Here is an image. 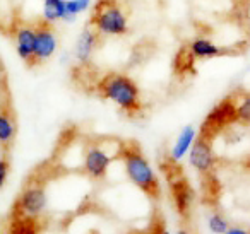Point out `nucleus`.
<instances>
[{"mask_svg":"<svg viewBox=\"0 0 250 234\" xmlns=\"http://www.w3.org/2000/svg\"><path fill=\"white\" fill-rule=\"evenodd\" d=\"M96 93L111 101L129 118H139L144 113L141 89L132 77L120 72H108L96 82Z\"/></svg>","mask_w":250,"mask_h":234,"instance_id":"1","label":"nucleus"},{"mask_svg":"<svg viewBox=\"0 0 250 234\" xmlns=\"http://www.w3.org/2000/svg\"><path fill=\"white\" fill-rule=\"evenodd\" d=\"M118 159L124 162L129 179L153 202L161 198V186L153 166L144 156L143 147L137 140H122Z\"/></svg>","mask_w":250,"mask_h":234,"instance_id":"2","label":"nucleus"},{"mask_svg":"<svg viewBox=\"0 0 250 234\" xmlns=\"http://www.w3.org/2000/svg\"><path fill=\"white\" fill-rule=\"evenodd\" d=\"M46 183H48V175H43L42 169L31 175V178L26 181L24 188L21 190L14 205H12L11 222H19V220L38 222L42 219L43 212L48 205Z\"/></svg>","mask_w":250,"mask_h":234,"instance_id":"3","label":"nucleus"},{"mask_svg":"<svg viewBox=\"0 0 250 234\" xmlns=\"http://www.w3.org/2000/svg\"><path fill=\"white\" fill-rule=\"evenodd\" d=\"M89 26L101 36H125L129 33V16L120 0H98L89 18Z\"/></svg>","mask_w":250,"mask_h":234,"instance_id":"4","label":"nucleus"},{"mask_svg":"<svg viewBox=\"0 0 250 234\" xmlns=\"http://www.w3.org/2000/svg\"><path fill=\"white\" fill-rule=\"evenodd\" d=\"M120 144L122 140L98 138V140H91L86 145L83 166L87 178L93 179V181H103L106 178L111 162L118 159Z\"/></svg>","mask_w":250,"mask_h":234,"instance_id":"5","label":"nucleus"},{"mask_svg":"<svg viewBox=\"0 0 250 234\" xmlns=\"http://www.w3.org/2000/svg\"><path fill=\"white\" fill-rule=\"evenodd\" d=\"M161 171L167 176L168 186H170L171 198H173L175 209L180 214V217H188L190 215L192 205H194V190L188 181V178L185 176L184 168L178 164V161L171 157H167L161 162Z\"/></svg>","mask_w":250,"mask_h":234,"instance_id":"6","label":"nucleus"},{"mask_svg":"<svg viewBox=\"0 0 250 234\" xmlns=\"http://www.w3.org/2000/svg\"><path fill=\"white\" fill-rule=\"evenodd\" d=\"M18 135V117L12 104L11 89H9L5 72L0 77V149L11 152Z\"/></svg>","mask_w":250,"mask_h":234,"instance_id":"7","label":"nucleus"},{"mask_svg":"<svg viewBox=\"0 0 250 234\" xmlns=\"http://www.w3.org/2000/svg\"><path fill=\"white\" fill-rule=\"evenodd\" d=\"M238 96H240V93L229 94L228 98H225V99L206 117L204 123L201 125V132H199V134L216 140V137H218L219 134H223L229 125L236 123L235 108H236Z\"/></svg>","mask_w":250,"mask_h":234,"instance_id":"8","label":"nucleus"},{"mask_svg":"<svg viewBox=\"0 0 250 234\" xmlns=\"http://www.w3.org/2000/svg\"><path fill=\"white\" fill-rule=\"evenodd\" d=\"M33 26H35V67H38L55 55L59 38L53 24L46 22L45 19H38Z\"/></svg>","mask_w":250,"mask_h":234,"instance_id":"9","label":"nucleus"},{"mask_svg":"<svg viewBox=\"0 0 250 234\" xmlns=\"http://www.w3.org/2000/svg\"><path fill=\"white\" fill-rule=\"evenodd\" d=\"M9 31L14 38V46L19 58L28 67H35V26L16 19Z\"/></svg>","mask_w":250,"mask_h":234,"instance_id":"10","label":"nucleus"},{"mask_svg":"<svg viewBox=\"0 0 250 234\" xmlns=\"http://www.w3.org/2000/svg\"><path fill=\"white\" fill-rule=\"evenodd\" d=\"M212 144L214 140L206 135L199 134L195 135L194 142L190 145V166L195 168L202 175V178L206 176L214 175V152H212Z\"/></svg>","mask_w":250,"mask_h":234,"instance_id":"11","label":"nucleus"},{"mask_svg":"<svg viewBox=\"0 0 250 234\" xmlns=\"http://www.w3.org/2000/svg\"><path fill=\"white\" fill-rule=\"evenodd\" d=\"M182 48L187 52V55L190 57L194 62H197V60L218 58V57H228V55H236V53H240V50L226 48V46H218L206 38H195V39H192V41L185 43Z\"/></svg>","mask_w":250,"mask_h":234,"instance_id":"12","label":"nucleus"},{"mask_svg":"<svg viewBox=\"0 0 250 234\" xmlns=\"http://www.w3.org/2000/svg\"><path fill=\"white\" fill-rule=\"evenodd\" d=\"M101 38H103V36H101L96 29L91 28V26H87V28L81 33L79 39H77V45H76V57L81 63L89 62L91 55H93V52L98 48Z\"/></svg>","mask_w":250,"mask_h":234,"instance_id":"13","label":"nucleus"},{"mask_svg":"<svg viewBox=\"0 0 250 234\" xmlns=\"http://www.w3.org/2000/svg\"><path fill=\"white\" fill-rule=\"evenodd\" d=\"M195 128L192 127V125H188V127H185L184 130H182V134L178 135V140L177 144H175V147L171 149V154L170 157L175 159V161H180L182 157H184L185 154H187V151L190 149L192 142H194L195 138Z\"/></svg>","mask_w":250,"mask_h":234,"instance_id":"14","label":"nucleus"},{"mask_svg":"<svg viewBox=\"0 0 250 234\" xmlns=\"http://www.w3.org/2000/svg\"><path fill=\"white\" fill-rule=\"evenodd\" d=\"M50 24L65 19V0H45L43 2V18Z\"/></svg>","mask_w":250,"mask_h":234,"instance_id":"15","label":"nucleus"},{"mask_svg":"<svg viewBox=\"0 0 250 234\" xmlns=\"http://www.w3.org/2000/svg\"><path fill=\"white\" fill-rule=\"evenodd\" d=\"M91 0H65V19H72L74 16L84 12L89 7Z\"/></svg>","mask_w":250,"mask_h":234,"instance_id":"16","label":"nucleus"},{"mask_svg":"<svg viewBox=\"0 0 250 234\" xmlns=\"http://www.w3.org/2000/svg\"><path fill=\"white\" fill-rule=\"evenodd\" d=\"M9 173H11V157H9V152L4 151L0 156V188H4Z\"/></svg>","mask_w":250,"mask_h":234,"instance_id":"17","label":"nucleus"},{"mask_svg":"<svg viewBox=\"0 0 250 234\" xmlns=\"http://www.w3.org/2000/svg\"><path fill=\"white\" fill-rule=\"evenodd\" d=\"M209 229H211L212 233H226L228 222H226L225 217L219 215V214H212V215L209 217Z\"/></svg>","mask_w":250,"mask_h":234,"instance_id":"18","label":"nucleus"},{"mask_svg":"<svg viewBox=\"0 0 250 234\" xmlns=\"http://www.w3.org/2000/svg\"><path fill=\"white\" fill-rule=\"evenodd\" d=\"M226 233L228 234H243L245 231L242 229V227H229L228 226V229H226Z\"/></svg>","mask_w":250,"mask_h":234,"instance_id":"19","label":"nucleus"}]
</instances>
